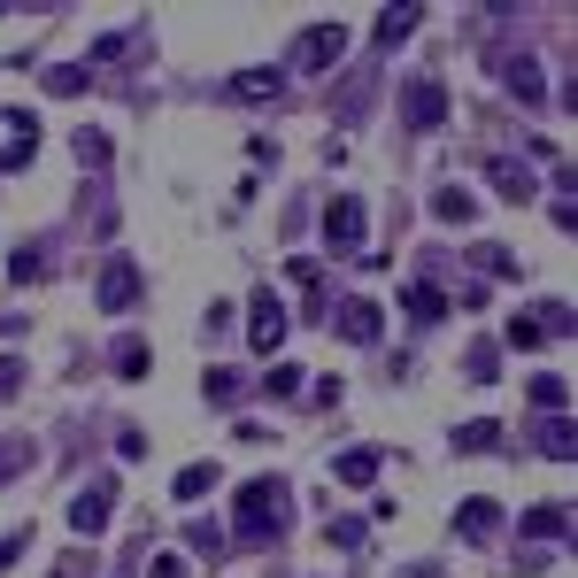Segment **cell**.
<instances>
[{
  "label": "cell",
  "mask_w": 578,
  "mask_h": 578,
  "mask_svg": "<svg viewBox=\"0 0 578 578\" xmlns=\"http://www.w3.org/2000/svg\"><path fill=\"white\" fill-rule=\"evenodd\" d=\"M332 478H340V486H370V478H378V455H370V448H340V455H332Z\"/></svg>",
  "instance_id": "cell-17"
},
{
  "label": "cell",
  "mask_w": 578,
  "mask_h": 578,
  "mask_svg": "<svg viewBox=\"0 0 578 578\" xmlns=\"http://www.w3.org/2000/svg\"><path fill=\"white\" fill-rule=\"evenodd\" d=\"M555 540H570V510H563V502L525 510V548H555Z\"/></svg>",
  "instance_id": "cell-11"
},
{
  "label": "cell",
  "mask_w": 578,
  "mask_h": 578,
  "mask_svg": "<svg viewBox=\"0 0 578 578\" xmlns=\"http://www.w3.org/2000/svg\"><path fill=\"white\" fill-rule=\"evenodd\" d=\"M301 378H309V370H293V363H278V370L263 378V393H278V401H293V393H301Z\"/></svg>",
  "instance_id": "cell-27"
},
{
  "label": "cell",
  "mask_w": 578,
  "mask_h": 578,
  "mask_svg": "<svg viewBox=\"0 0 578 578\" xmlns=\"http://www.w3.org/2000/svg\"><path fill=\"white\" fill-rule=\"evenodd\" d=\"M247 340H255V355H278V340H286V301L271 286L247 301Z\"/></svg>",
  "instance_id": "cell-7"
},
{
  "label": "cell",
  "mask_w": 578,
  "mask_h": 578,
  "mask_svg": "<svg viewBox=\"0 0 578 578\" xmlns=\"http://www.w3.org/2000/svg\"><path fill=\"white\" fill-rule=\"evenodd\" d=\"M47 93H62V101H77V93H86V70H47Z\"/></svg>",
  "instance_id": "cell-29"
},
{
  "label": "cell",
  "mask_w": 578,
  "mask_h": 578,
  "mask_svg": "<svg viewBox=\"0 0 578 578\" xmlns=\"http://www.w3.org/2000/svg\"><path fill=\"white\" fill-rule=\"evenodd\" d=\"M47 578H93V563H86V555H62V563H54Z\"/></svg>",
  "instance_id": "cell-34"
},
{
  "label": "cell",
  "mask_w": 578,
  "mask_h": 578,
  "mask_svg": "<svg viewBox=\"0 0 578 578\" xmlns=\"http://www.w3.org/2000/svg\"><path fill=\"white\" fill-rule=\"evenodd\" d=\"M540 340H548L540 316H517V324H510V348H540Z\"/></svg>",
  "instance_id": "cell-33"
},
{
  "label": "cell",
  "mask_w": 578,
  "mask_h": 578,
  "mask_svg": "<svg viewBox=\"0 0 578 578\" xmlns=\"http://www.w3.org/2000/svg\"><path fill=\"white\" fill-rule=\"evenodd\" d=\"M286 517H293L286 478H247V486H239V502H231V532H239L247 548H271V540L286 532Z\"/></svg>",
  "instance_id": "cell-1"
},
{
  "label": "cell",
  "mask_w": 578,
  "mask_h": 578,
  "mask_svg": "<svg viewBox=\"0 0 578 578\" xmlns=\"http://www.w3.org/2000/svg\"><path fill=\"white\" fill-rule=\"evenodd\" d=\"M32 154H39V116H24V109H0V178H16Z\"/></svg>",
  "instance_id": "cell-5"
},
{
  "label": "cell",
  "mask_w": 578,
  "mask_h": 578,
  "mask_svg": "<svg viewBox=\"0 0 578 578\" xmlns=\"http://www.w3.org/2000/svg\"><path fill=\"white\" fill-rule=\"evenodd\" d=\"M324 247L363 263V247H370V209H363V193H332V201H324Z\"/></svg>",
  "instance_id": "cell-2"
},
{
  "label": "cell",
  "mask_w": 578,
  "mask_h": 578,
  "mask_svg": "<svg viewBox=\"0 0 578 578\" xmlns=\"http://www.w3.org/2000/svg\"><path fill=\"white\" fill-rule=\"evenodd\" d=\"M139 293H147L139 263H131V255H109V263H101V286H93L101 316H124V309H139Z\"/></svg>",
  "instance_id": "cell-3"
},
{
  "label": "cell",
  "mask_w": 578,
  "mask_h": 578,
  "mask_svg": "<svg viewBox=\"0 0 578 578\" xmlns=\"http://www.w3.org/2000/svg\"><path fill=\"white\" fill-rule=\"evenodd\" d=\"M224 93L247 101V109H255V101H278V93H286V70H239V77H224Z\"/></svg>",
  "instance_id": "cell-12"
},
{
  "label": "cell",
  "mask_w": 578,
  "mask_h": 578,
  "mask_svg": "<svg viewBox=\"0 0 578 578\" xmlns=\"http://www.w3.org/2000/svg\"><path fill=\"white\" fill-rule=\"evenodd\" d=\"M417 24H425V9H417V0H386V16H378L370 47H378V54H393L401 39H417Z\"/></svg>",
  "instance_id": "cell-9"
},
{
  "label": "cell",
  "mask_w": 578,
  "mask_h": 578,
  "mask_svg": "<svg viewBox=\"0 0 578 578\" xmlns=\"http://www.w3.org/2000/svg\"><path fill=\"white\" fill-rule=\"evenodd\" d=\"M109 517H116V478L77 486V502H70V532H77V540H93V532H109Z\"/></svg>",
  "instance_id": "cell-4"
},
{
  "label": "cell",
  "mask_w": 578,
  "mask_h": 578,
  "mask_svg": "<svg viewBox=\"0 0 578 578\" xmlns=\"http://www.w3.org/2000/svg\"><path fill=\"white\" fill-rule=\"evenodd\" d=\"M563 401H570V386H563V378H532V409H548V417H563Z\"/></svg>",
  "instance_id": "cell-24"
},
{
  "label": "cell",
  "mask_w": 578,
  "mask_h": 578,
  "mask_svg": "<svg viewBox=\"0 0 578 578\" xmlns=\"http://www.w3.org/2000/svg\"><path fill=\"white\" fill-rule=\"evenodd\" d=\"M24 393V363L16 355H0V401H16Z\"/></svg>",
  "instance_id": "cell-32"
},
{
  "label": "cell",
  "mask_w": 578,
  "mask_h": 578,
  "mask_svg": "<svg viewBox=\"0 0 578 578\" xmlns=\"http://www.w3.org/2000/svg\"><path fill=\"white\" fill-rule=\"evenodd\" d=\"M147 578H186V555H178V548H154V555H147Z\"/></svg>",
  "instance_id": "cell-28"
},
{
  "label": "cell",
  "mask_w": 578,
  "mask_h": 578,
  "mask_svg": "<svg viewBox=\"0 0 578 578\" xmlns=\"http://www.w3.org/2000/svg\"><path fill=\"white\" fill-rule=\"evenodd\" d=\"M401 309H409V324H440V316H448V293H440L432 278H417V286L401 293Z\"/></svg>",
  "instance_id": "cell-15"
},
{
  "label": "cell",
  "mask_w": 578,
  "mask_h": 578,
  "mask_svg": "<svg viewBox=\"0 0 578 578\" xmlns=\"http://www.w3.org/2000/svg\"><path fill=\"white\" fill-rule=\"evenodd\" d=\"M455 448H463V455H493V448H502V425L478 417V425H463V432H455Z\"/></svg>",
  "instance_id": "cell-21"
},
{
  "label": "cell",
  "mask_w": 578,
  "mask_h": 578,
  "mask_svg": "<svg viewBox=\"0 0 578 578\" xmlns=\"http://www.w3.org/2000/svg\"><path fill=\"white\" fill-rule=\"evenodd\" d=\"M502 77H510V93H517V101H532V109L548 101V77H540V62H532V54H517Z\"/></svg>",
  "instance_id": "cell-16"
},
{
  "label": "cell",
  "mask_w": 578,
  "mask_h": 578,
  "mask_svg": "<svg viewBox=\"0 0 578 578\" xmlns=\"http://www.w3.org/2000/svg\"><path fill=\"white\" fill-rule=\"evenodd\" d=\"M486 186L502 193V201H532V171H525L517 154H493V162H486Z\"/></svg>",
  "instance_id": "cell-13"
},
{
  "label": "cell",
  "mask_w": 578,
  "mask_h": 578,
  "mask_svg": "<svg viewBox=\"0 0 578 578\" xmlns=\"http://www.w3.org/2000/svg\"><path fill=\"white\" fill-rule=\"evenodd\" d=\"M540 455H548V463H570V455H578V440H570V417H548V425H540Z\"/></svg>",
  "instance_id": "cell-19"
},
{
  "label": "cell",
  "mask_w": 578,
  "mask_h": 578,
  "mask_svg": "<svg viewBox=\"0 0 578 578\" xmlns=\"http://www.w3.org/2000/svg\"><path fill=\"white\" fill-rule=\"evenodd\" d=\"M493 363H502V348H493V340H478V348L463 355V370H470V386H493Z\"/></svg>",
  "instance_id": "cell-23"
},
{
  "label": "cell",
  "mask_w": 578,
  "mask_h": 578,
  "mask_svg": "<svg viewBox=\"0 0 578 578\" xmlns=\"http://www.w3.org/2000/svg\"><path fill=\"white\" fill-rule=\"evenodd\" d=\"M478 263H486V271H493V278H517V255H510V247H493V239H486V247H478Z\"/></svg>",
  "instance_id": "cell-30"
},
{
  "label": "cell",
  "mask_w": 578,
  "mask_h": 578,
  "mask_svg": "<svg viewBox=\"0 0 578 578\" xmlns=\"http://www.w3.org/2000/svg\"><path fill=\"white\" fill-rule=\"evenodd\" d=\"M401 116H409V131H440L448 124V86L440 77H417V86L401 93Z\"/></svg>",
  "instance_id": "cell-8"
},
{
  "label": "cell",
  "mask_w": 578,
  "mask_h": 578,
  "mask_svg": "<svg viewBox=\"0 0 578 578\" xmlns=\"http://www.w3.org/2000/svg\"><path fill=\"white\" fill-rule=\"evenodd\" d=\"M24 548H32V532H9V540H0V570H9V563H16Z\"/></svg>",
  "instance_id": "cell-35"
},
{
  "label": "cell",
  "mask_w": 578,
  "mask_h": 578,
  "mask_svg": "<svg viewBox=\"0 0 578 578\" xmlns=\"http://www.w3.org/2000/svg\"><path fill=\"white\" fill-rule=\"evenodd\" d=\"M209 486H216V463H186L171 493H178V502H201V493H209Z\"/></svg>",
  "instance_id": "cell-22"
},
{
  "label": "cell",
  "mask_w": 578,
  "mask_h": 578,
  "mask_svg": "<svg viewBox=\"0 0 578 578\" xmlns=\"http://www.w3.org/2000/svg\"><path fill=\"white\" fill-rule=\"evenodd\" d=\"M455 532H463V540H478V548H486V540H493V532H502V510H493V502H486V493H470V502H463V510H455Z\"/></svg>",
  "instance_id": "cell-14"
},
{
  "label": "cell",
  "mask_w": 578,
  "mask_h": 578,
  "mask_svg": "<svg viewBox=\"0 0 578 578\" xmlns=\"http://www.w3.org/2000/svg\"><path fill=\"white\" fill-rule=\"evenodd\" d=\"M340 54H348V24H309L293 39V70H332Z\"/></svg>",
  "instance_id": "cell-6"
},
{
  "label": "cell",
  "mask_w": 578,
  "mask_h": 578,
  "mask_svg": "<svg viewBox=\"0 0 578 578\" xmlns=\"http://www.w3.org/2000/svg\"><path fill=\"white\" fill-rule=\"evenodd\" d=\"M201 393H209L216 409H231V401H239V370H209V378H201Z\"/></svg>",
  "instance_id": "cell-26"
},
{
  "label": "cell",
  "mask_w": 578,
  "mask_h": 578,
  "mask_svg": "<svg viewBox=\"0 0 578 578\" xmlns=\"http://www.w3.org/2000/svg\"><path fill=\"white\" fill-rule=\"evenodd\" d=\"M116 378H147V340H116Z\"/></svg>",
  "instance_id": "cell-25"
},
{
  "label": "cell",
  "mask_w": 578,
  "mask_h": 578,
  "mask_svg": "<svg viewBox=\"0 0 578 578\" xmlns=\"http://www.w3.org/2000/svg\"><path fill=\"white\" fill-rule=\"evenodd\" d=\"M332 324H340V340H348V348H378V332H386L378 301H348V309H332Z\"/></svg>",
  "instance_id": "cell-10"
},
{
  "label": "cell",
  "mask_w": 578,
  "mask_h": 578,
  "mask_svg": "<svg viewBox=\"0 0 578 578\" xmlns=\"http://www.w3.org/2000/svg\"><path fill=\"white\" fill-rule=\"evenodd\" d=\"M432 216H440V224H470V216H478V193L448 186V193H432Z\"/></svg>",
  "instance_id": "cell-18"
},
{
  "label": "cell",
  "mask_w": 578,
  "mask_h": 578,
  "mask_svg": "<svg viewBox=\"0 0 578 578\" xmlns=\"http://www.w3.org/2000/svg\"><path fill=\"white\" fill-rule=\"evenodd\" d=\"M39 463V440H0V486H9V478H24Z\"/></svg>",
  "instance_id": "cell-20"
},
{
  "label": "cell",
  "mask_w": 578,
  "mask_h": 578,
  "mask_svg": "<svg viewBox=\"0 0 578 578\" xmlns=\"http://www.w3.org/2000/svg\"><path fill=\"white\" fill-rule=\"evenodd\" d=\"M39 271H47V263H39V247H16V263H9V278H16V286H32Z\"/></svg>",
  "instance_id": "cell-31"
}]
</instances>
